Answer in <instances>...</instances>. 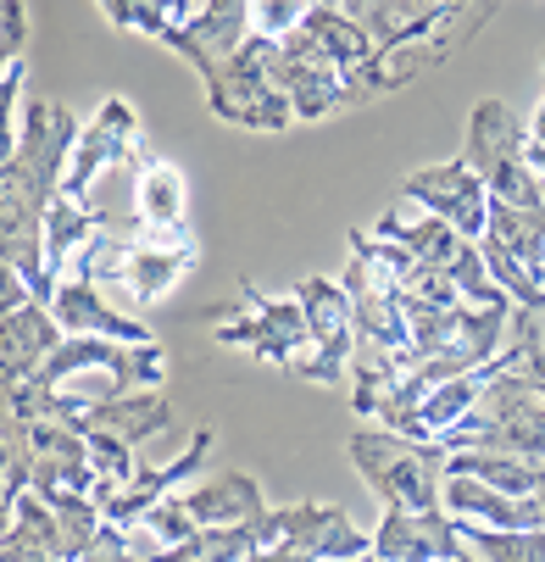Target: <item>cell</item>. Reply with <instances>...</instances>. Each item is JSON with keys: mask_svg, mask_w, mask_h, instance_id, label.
Returning a JSON list of instances; mask_svg holds the SVG:
<instances>
[{"mask_svg": "<svg viewBox=\"0 0 545 562\" xmlns=\"http://www.w3.org/2000/svg\"><path fill=\"white\" fill-rule=\"evenodd\" d=\"M84 418L101 424V429H112V435H123L128 446H139V440L162 435V429L173 424V401L156 395V390H128V395L106 401V407H95V413H84Z\"/></svg>", "mask_w": 545, "mask_h": 562, "instance_id": "21", "label": "cell"}, {"mask_svg": "<svg viewBox=\"0 0 545 562\" xmlns=\"http://www.w3.org/2000/svg\"><path fill=\"white\" fill-rule=\"evenodd\" d=\"M78 562H139V557H134V546H128V529L101 524V535L78 551Z\"/></svg>", "mask_w": 545, "mask_h": 562, "instance_id": "32", "label": "cell"}, {"mask_svg": "<svg viewBox=\"0 0 545 562\" xmlns=\"http://www.w3.org/2000/svg\"><path fill=\"white\" fill-rule=\"evenodd\" d=\"M23 40H29V12L23 0H7V61H23Z\"/></svg>", "mask_w": 545, "mask_h": 562, "instance_id": "33", "label": "cell"}, {"mask_svg": "<svg viewBox=\"0 0 545 562\" xmlns=\"http://www.w3.org/2000/svg\"><path fill=\"white\" fill-rule=\"evenodd\" d=\"M212 429H195L190 435V451L184 457H173L168 468H139L134 473V485H106V479H101V485H95V502H101V513H106V524H117V529H134L156 502H162V496H173L179 485H184V479H195L201 473V462L212 457Z\"/></svg>", "mask_w": 545, "mask_h": 562, "instance_id": "12", "label": "cell"}, {"mask_svg": "<svg viewBox=\"0 0 545 562\" xmlns=\"http://www.w3.org/2000/svg\"><path fill=\"white\" fill-rule=\"evenodd\" d=\"M351 562H384V557H378V551H362V557H351Z\"/></svg>", "mask_w": 545, "mask_h": 562, "instance_id": "36", "label": "cell"}, {"mask_svg": "<svg viewBox=\"0 0 545 562\" xmlns=\"http://www.w3.org/2000/svg\"><path fill=\"white\" fill-rule=\"evenodd\" d=\"M61 340H67V329L56 324V312L45 301H29V306L7 312V324H0V368H7V390L29 384L50 362V351Z\"/></svg>", "mask_w": 545, "mask_h": 562, "instance_id": "16", "label": "cell"}, {"mask_svg": "<svg viewBox=\"0 0 545 562\" xmlns=\"http://www.w3.org/2000/svg\"><path fill=\"white\" fill-rule=\"evenodd\" d=\"M295 295H300V306H306L311 351L295 362L289 379L340 384V379L351 373V357H356V306H351L345 284H334V279H306Z\"/></svg>", "mask_w": 545, "mask_h": 562, "instance_id": "6", "label": "cell"}, {"mask_svg": "<svg viewBox=\"0 0 545 562\" xmlns=\"http://www.w3.org/2000/svg\"><path fill=\"white\" fill-rule=\"evenodd\" d=\"M128 251H134V239H128V234H106V228H101L90 246L72 257L67 279H90V284H101V290H117L123 273H128Z\"/></svg>", "mask_w": 545, "mask_h": 562, "instance_id": "26", "label": "cell"}, {"mask_svg": "<svg viewBox=\"0 0 545 562\" xmlns=\"http://www.w3.org/2000/svg\"><path fill=\"white\" fill-rule=\"evenodd\" d=\"M345 457L367 479V491L384 507H407V513H440L445 507V462L451 451L440 440H412L396 429H356L345 440Z\"/></svg>", "mask_w": 545, "mask_h": 562, "instance_id": "1", "label": "cell"}, {"mask_svg": "<svg viewBox=\"0 0 545 562\" xmlns=\"http://www.w3.org/2000/svg\"><path fill=\"white\" fill-rule=\"evenodd\" d=\"M184 496V507L195 513V524L201 529H234V524H257L262 513H268V502H262V485L251 473H212V479H201V485H190V491H179Z\"/></svg>", "mask_w": 545, "mask_h": 562, "instance_id": "17", "label": "cell"}, {"mask_svg": "<svg viewBox=\"0 0 545 562\" xmlns=\"http://www.w3.org/2000/svg\"><path fill=\"white\" fill-rule=\"evenodd\" d=\"M128 156H145L139 112H134L123 95H112V101H101V112L84 123V134H78L72 162H67V179H61V195L84 201V195H90V184H95L106 168L128 162Z\"/></svg>", "mask_w": 545, "mask_h": 562, "instance_id": "8", "label": "cell"}, {"mask_svg": "<svg viewBox=\"0 0 545 562\" xmlns=\"http://www.w3.org/2000/svg\"><path fill=\"white\" fill-rule=\"evenodd\" d=\"M246 562H323V557H311V551H300V546H257Z\"/></svg>", "mask_w": 545, "mask_h": 562, "instance_id": "34", "label": "cell"}, {"mask_svg": "<svg viewBox=\"0 0 545 562\" xmlns=\"http://www.w3.org/2000/svg\"><path fill=\"white\" fill-rule=\"evenodd\" d=\"M279 45H289V50H300V56H318V61H329V67H340V72H351L356 61H367V56L378 50L373 34H367L362 23H351L345 12H334V7H311L306 23H300L289 40H279Z\"/></svg>", "mask_w": 545, "mask_h": 562, "instance_id": "18", "label": "cell"}, {"mask_svg": "<svg viewBox=\"0 0 545 562\" xmlns=\"http://www.w3.org/2000/svg\"><path fill=\"white\" fill-rule=\"evenodd\" d=\"M373 234H378V239H396V246H407V251H412L418 262H429V268H451L456 251L467 246V239H462L445 217L423 212V206L407 201V195H401V206H389V212L373 223Z\"/></svg>", "mask_w": 545, "mask_h": 562, "instance_id": "19", "label": "cell"}, {"mask_svg": "<svg viewBox=\"0 0 545 562\" xmlns=\"http://www.w3.org/2000/svg\"><path fill=\"white\" fill-rule=\"evenodd\" d=\"M50 312H56V324H61L67 335H106V340H123V346H156V329L139 324V312L117 306V301H112L101 284H90V279H61Z\"/></svg>", "mask_w": 545, "mask_h": 562, "instance_id": "14", "label": "cell"}, {"mask_svg": "<svg viewBox=\"0 0 545 562\" xmlns=\"http://www.w3.org/2000/svg\"><path fill=\"white\" fill-rule=\"evenodd\" d=\"M490 239H501V246L523 262V268H545V212H523V206H507L490 195Z\"/></svg>", "mask_w": 545, "mask_h": 562, "instance_id": "23", "label": "cell"}, {"mask_svg": "<svg viewBox=\"0 0 545 562\" xmlns=\"http://www.w3.org/2000/svg\"><path fill=\"white\" fill-rule=\"evenodd\" d=\"M540 317H545V312H540Z\"/></svg>", "mask_w": 545, "mask_h": 562, "instance_id": "39", "label": "cell"}, {"mask_svg": "<svg viewBox=\"0 0 545 562\" xmlns=\"http://www.w3.org/2000/svg\"><path fill=\"white\" fill-rule=\"evenodd\" d=\"M251 34H257V29H251V0H201L195 18H190V23H173L156 45L179 50V56L201 72V85H206L212 72H223V67L234 61V50H240Z\"/></svg>", "mask_w": 545, "mask_h": 562, "instance_id": "9", "label": "cell"}, {"mask_svg": "<svg viewBox=\"0 0 545 562\" xmlns=\"http://www.w3.org/2000/svg\"><path fill=\"white\" fill-rule=\"evenodd\" d=\"M529 123L507 101H479L467 112V139H462V162L474 168L496 201L545 212V179L529 168Z\"/></svg>", "mask_w": 545, "mask_h": 562, "instance_id": "2", "label": "cell"}, {"mask_svg": "<svg viewBox=\"0 0 545 562\" xmlns=\"http://www.w3.org/2000/svg\"><path fill=\"white\" fill-rule=\"evenodd\" d=\"M95 234H101V223L90 217L84 201H72V195H56V201H50V217H45V268H50L56 284L67 279L72 257L84 251Z\"/></svg>", "mask_w": 545, "mask_h": 562, "instance_id": "22", "label": "cell"}, {"mask_svg": "<svg viewBox=\"0 0 545 562\" xmlns=\"http://www.w3.org/2000/svg\"><path fill=\"white\" fill-rule=\"evenodd\" d=\"M462 524L467 551H479L485 562H545V529H485V524Z\"/></svg>", "mask_w": 545, "mask_h": 562, "instance_id": "25", "label": "cell"}, {"mask_svg": "<svg viewBox=\"0 0 545 562\" xmlns=\"http://www.w3.org/2000/svg\"><path fill=\"white\" fill-rule=\"evenodd\" d=\"M72 429L90 440V462H95V473L106 479V485H117V491L134 485L139 468H134V446H128L123 435H112V429H101V424H90V418H78Z\"/></svg>", "mask_w": 545, "mask_h": 562, "instance_id": "29", "label": "cell"}, {"mask_svg": "<svg viewBox=\"0 0 545 562\" xmlns=\"http://www.w3.org/2000/svg\"><path fill=\"white\" fill-rule=\"evenodd\" d=\"M195 257H201L195 234H156V228H145V234L134 239V251H128L123 284L106 290V295H112L117 306L139 312V306H150V301H162V295L195 268Z\"/></svg>", "mask_w": 545, "mask_h": 562, "instance_id": "11", "label": "cell"}, {"mask_svg": "<svg viewBox=\"0 0 545 562\" xmlns=\"http://www.w3.org/2000/svg\"><path fill=\"white\" fill-rule=\"evenodd\" d=\"M273 85L289 95L300 123H323V117H334L345 106V72L318 61V56H300L289 45L273 50Z\"/></svg>", "mask_w": 545, "mask_h": 562, "instance_id": "15", "label": "cell"}, {"mask_svg": "<svg viewBox=\"0 0 545 562\" xmlns=\"http://www.w3.org/2000/svg\"><path fill=\"white\" fill-rule=\"evenodd\" d=\"M156 540H162V546H184L190 535H201V524H195V513L184 507V496L173 491V496H162V502H156L145 518H139Z\"/></svg>", "mask_w": 545, "mask_h": 562, "instance_id": "31", "label": "cell"}, {"mask_svg": "<svg viewBox=\"0 0 545 562\" xmlns=\"http://www.w3.org/2000/svg\"><path fill=\"white\" fill-rule=\"evenodd\" d=\"M540 61H545V56H540ZM529 139H545V106L529 117Z\"/></svg>", "mask_w": 545, "mask_h": 562, "instance_id": "35", "label": "cell"}, {"mask_svg": "<svg viewBox=\"0 0 545 562\" xmlns=\"http://www.w3.org/2000/svg\"><path fill=\"white\" fill-rule=\"evenodd\" d=\"M179 7H184V12H190V18H195V0H179Z\"/></svg>", "mask_w": 545, "mask_h": 562, "instance_id": "37", "label": "cell"}, {"mask_svg": "<svg viewBox=\"0 0 545 562\" xmlns=\"http://www.w3.org/2000/svg\"><path fill=\"white\" fill-rule=\"evenodd\" d=\"M540 284H545V268H540Z\"/></svg>", "mask_w": 545, "mask_h": 562, "instance_id": "38", "label": "cell"}, {"mask_svg": "<svg viewBox=\"0 0 545 562\" xmlns=\"http://www.w3.org/2000/svg\"><path fill=\"white\" fill-rule=\"evenodd\" d=\"M139 217L156 234H190L184 173L168 162V156H150V150H145V168H139Z\"/></svg>", "mask_w": 545, "mask_h": 562, "instance_id": "20", "label": "cell"}, {"mask_svg": "<svg viewBox=\"0 0 545 562\" xmlns=\"http://www.w3.org/2000/svg\"><path fill=\"white\" fill-rule=\"evenodd\" d=\"M318 0H251V29L262 40H289Z\"/></svg>", "mask_w": 545, "mask_h": 562, "instance_id": "30", "label": "cell"}, {"mask_svg": "<svg viewBox=\"0 0 545 562\" xmlns=\"http://www.w3.org/2000/svg\"><path fill=\"white\" fill-rule=\"evenodd\" d=\"M445 451H501V457H545V401L518 379L501 373L479 407L467 413L456 429L440 435Z\"/></svg>", "mask_w": 545, "mask_h": 562, "instance_id": "4", "label": "cell"}, {"mask_svg": "<svg viewBox=\"0 0 545 562\" xmlns=\"http://www.w3.org/2000/svg\"><path fill=\"white\" fill-rule=\"evenodd\" d=\"M217 346H240L262 362H273L279 373H295V362L311 351V329H306V306L300 295H262L246 279L240 312H217Z\"/></svg>", "mask_w": 545, "mask_h": 562, "instance_id": "5", "label": "cell"}, {"mask_svg": "<svg viewBox=\"0 0 545 562\" xmlns=\"http://www.w3.org/2000/svg\"><path fill=\"white\" fill-rule=\"evenodd\" d=\"M407 201H418L423 212L445 217L462 239H485L490 228V184L474 173L456 156V162H440V168H418L407 184H401Z\"/></svg>", "mask_w": 545, "mask_h": 562, "instance_id": "10", "label": "cell"}, {"mask_svg": "<svg viewBox=\"0 0 545 562\" xmlns=\"http://www.w3.org/2000/svg\"><path fill=\"white\" fill-rule=\"evenodd\" d=\"M262 546H300L323 562H351L362 551H373V535H362L340 507L329 502H295V507H268L257 518Z\"/></svg>", "mask_w": 545, "mask_h": 562, "instance_id": "7", "label": "cell"}, {"mask_svg": "<svg viewBox=\"0 0 545 562\" xmlns=\"http://www.w3.org/2000/svg\"><path fill=\"white\" fill-rule=\"evenodd\" d=\"M273 50H279V40L251 34L223 72L206 78V112L234 128H251V134H284L295 123V106L273 85Z\"/></svg>", "mask_w": 545, "mask_h": 562, "instance_id": "3", "label": "cell"}, {"mask_svg": "<svg viewBox=\"0 0 545 562\" xmlns=\"http://www.w3.org/2000/svg\"><path fill=\"white\" fill-rule=\"evenodd\" d=\"M451 279H456V290H462V301L467 306H512V295L496 284V273L485 268V251H479V239H467V246L456 251V262L445 268Z\"/></svg>", "mask_w": 545, "mask_h": 562, "instance_id": "28", "label": "cell"}, {"mask_svg": "<svg viewBox=\"0 0 545 562\" xmlns=\"http://www.w3.org/2000/svg\"><path fill=\"white\" fill-rule=\"evenodd\" d=\"M257 546H262L257 524H234V529H201L184 546L156 551V562H246Z\"/></svg>", "mask_w": 545, "mask_h": 562, "instance_id": "24", "label": "cell"}, {"mask_svg": "<svg viewBox=\"0 0 545 562\" xmlns=\"http://www.w3.org/2000/svg\"><path fill=\"white\" fill-rule=\"evenodd\" d=\"M101 12L117 29H134V34H150V40H162L173 23H190V12L179 0H101Z\"/></svg>", "mask_w": 545, "mask_h": 562, "instance_id": "27", "label": "cell"}, {"mask_svg": "<svg viewBox=\"0 0 545 562\" xmlns=\"http://www.w3.org/2000/svg\"><path fill=\"white\" fill-rule=\"evenodd\" d=\"M373 551L384 562H456L467 557L462 524L440 507V513H407V507H384L378 529H373Z\"/></svg>", "mask_w": 545, "mask_h": 562, "instance_id": "13", "label": "cell"}]
</instances>
